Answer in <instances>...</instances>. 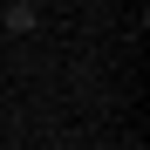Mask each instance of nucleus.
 Listing matches in <instances>:
<instances>
[{"mask_svg": "<svg viewBox=\"0 0 150 150\" xmlns=\"http://www.w3.org/2000/svg\"><path fill=\"white\" fill-rule=\"evenodd\" d=\"M7 34H34V7L28 0H7Z\"/></svg>", "mask_w": 150, "mask_h": 150, "instance_id": "nucleus-1", "label": "nucleus"}, {"mask_svg": "<svg viewBox=\"0 0 150 150\" xmlns=\"http://www.w3.org/2000/svg\"><path fill=\"white\" fill-rule=\"evenodd\" d=\"M28 7H34V0H28Z\"/></svg>", "mask_w": 150, "mask_h": 150, "instance_id": "nucleus-2", "label": "nucleus"}]
</instances>
